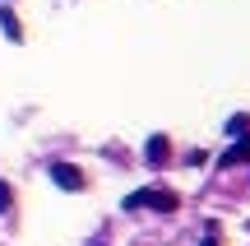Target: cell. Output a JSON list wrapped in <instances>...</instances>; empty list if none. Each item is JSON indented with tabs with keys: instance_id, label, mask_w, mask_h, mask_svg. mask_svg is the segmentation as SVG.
<instances>
[{
	"instance_id": "6da1fadb",
	"label": "cell",
	"mask_w": 250,
	"mask_h": 246,
	"mask_svg": "<svg viewBox=\"0 0 250 246\" xmlns=\"http://www.w3.org/2000/svg\"><path fill=\"white\" fill-rule=\"evenodd\" d=\"M176 195L171 191H134V195H125V209H153V214H171L176 209Z\"/></svg>"
},
{
	"instance_id": "52a82bcc",
	"label": "cell",
	"mask_w": 250,
	"mask_h": 246,
	"mask_svg": "<svg viewBox=\"0 0 250 246\" xmlns=\"http://www.w3.org/2000/svg\"><path fill=\"white\" fill-rule=\"evenodd\" d=\"M204 246H218V242H213V237H208V242H204Z\"/></svg>"
},
{
	"instance_id": "3957f363",
	"label": "cell",
	"mask_w": 250,
	"mask_h": 246,
	"mask_svg": "<svg viewBox=\"0 0 250 246\" xmlns=\"http://www.w3.org/2000/svg\"><path fill=\"white\" fill-rule=\"evenodd\" d=\"M167 154H171L167 135H153L148 144H144V158H148V163H167Z\"/></svg>"
},
{
	"instance_id": "5b68a950",
	"label": "cell",
	"mask_w": 250,
	"mask_h": 246,
	"mask_svg": "<svg viewBox=\"0 0 250 246\" xmlns=\"http://www.w3.org/2000/svg\"><path fill=\"white\" fill-rule=\"evenodd\" d=\"M246 158H250V139H241L236 149H227V154L218 158V167H236V163H246Z\"/></svg>"
},
{
	"instance_id": "277c9868",
	"label": "cell",
	"mask_w": 250,
	"mask_h": 246,
	"mask_svg": "<svg viewBox=\"0 0 250 246\" xmlns=\"http://www.w3.org/2000/svg\"><path fill=\"white\" fill-rule=\"evenodd\" d=\"M0 28H5V37H9V42H19V37H23V28H19V14H14V9H0Z\"/></svg>"
},
{
	"instance_id": "7a4b0ae2",
	"label": "cell",
	"mask_w": 250,
	"mask_h": 246,
	"mask_svg": "<svg viewBox=\"0 0 250 246\" xmlns=\"http://www.w3.org/2000/svg\"><path fill=\"white\" fill-rule=\"evenodd\" d=\"M51 181L61 186V191H83V177H79V167H74V163H56L51 167Z\"/></svg>"
},
{
	"instance_id": "8992f818",
	"label": "cell",
	"mask_w": 250,
	"mask_h": 246,
	"mask_svg": "<svg viewBox=\"0 0 250 246\" xmlns=\"http://www.w3.org/2000/svg\"><path fill=\"white\" fill-rule=\"evenodd\" d=\"M9 204H14V191H9V186H5V181H0V214H5V209H9Z\"/></svg>"
}]
</instances>
